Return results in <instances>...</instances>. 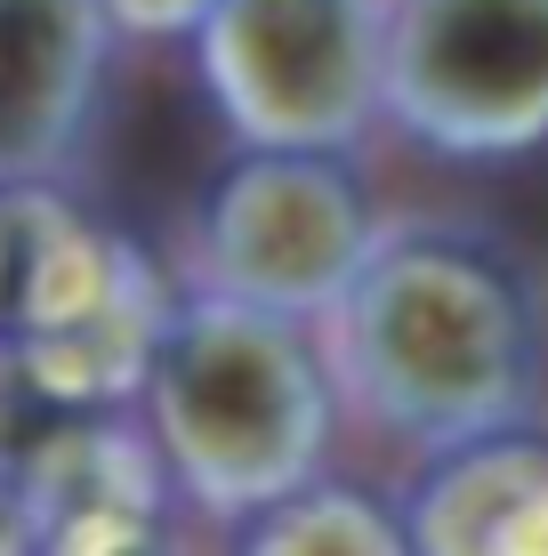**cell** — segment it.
I'll return each mask as SVG.
<instances>
[{
    "instance_id": "6da1fadb",
    "label": "cell",
    "mask_w": 548,
    "mask_h": 556,
    "mask_svg": "<svg viewBox=\"0 0 548 556\" xmlns=\"http://www.w3.org/2000/svg\"><path fill=\"white\" fill-rule=\"evenodd\" d=\"M339 404L444 459L508 435L540 395V306L500 242L468 226H395L347 299L315 323Z\"/></svg>"
},
{
    "instance_id": "7a4b0ae2",
    "label": "cell",
    "mask_w": 548,
    "mask_h": 556,
    "mask_svg": "<svg viewBox=\"0 0 548 556\" xmlns=\"http://www.w3.org/2000/svg\"><path fill=\"white\" fill-rule=\"evenodd\" d=\"M178 508L251 525L275 501L323 484L339 388L307 323L186 291L162 306L138 371V404Z\"/></svg>"
},
{
    "instance_id": "3957f363",
    "label": "cell",
    "mask_w": 548,
    "mask_h": 556,
    "mask_svg": "<svg viewBox=\"0 0 548 556\" xmlns=\"http://www.w3.org/2000/svg\"><path fill=\"white\" fill-rule=\"evenodd\" d=\"M387 0H218L186 41L242 153H339L380 122Z\"/></svg>"
},
{
    "instance_id": "277c9868",
    "label": "cell",
    "mask_w": 548,
    "mask_h": 556,
    "mask_svg": "<svg viewBox=\"0 0 548 556\" xmlns=\"http://www.w3.org/2000/svg\"><path fill=\"white\" fill-rule=\"evenodd\" d=\"M380 218L339 153H234L194 202V291L323 323L364 275Z\"/></svg>"
},
{
    "instance_id": "5b68a950",
    "label": "cell",
    "mask_w": 548,
    "mask_h": 556,
    "mask_svg": "<svg viewBox=\"0 0 548 556\" xmlns=\"http://www.w3.org/2000/svg\"><path fill=\"white\" fill-rule=\"evenodd\" d=\"M380 122L451 162L548 146V0H387Z\"/></svg>"
},
{
    "instance_id": "8992f818",
    "label": "cell",
    "mask_w": 548,
    "mask_h": 556,
    "mask_svg": "<svg viewBox=\"0 0 548 556\" xmlns=\"http://www.w3.org/2000/svg\"><path fill=\"white\" fill-rule=\"evenodd\" d=\"M98 0H0V194L65 186L113 81Z\"/></svg>"
},
{
    "instance_id": "52a82bcc",
    "label": "cell",
    "mask_w": 548,
    "mask_h": 556,
    "mask_svg": "<svg viewBox=\"0 0 548 556\" xmlns=\"http://www.w3.org/2000/svg\"><path fill=\"white\" fill-rule=\"evenodd\" d=\"M404 541L411 556H548V435L508 428L428 459Z\"/></svg>"
},
{
    "instance_id": "ba28073f",
    "label": "cell",
    "mask_w": 548,
    "mask_h": 556,
    "mask_svg": "<svg viewBox=\"0 0 548 556\" xmlns=\"http://www.w3.org/2000/svg\"><path fill=\"white\" fill-rule=\"evenodd\" d=\"M234 556H411V541H404V508L323 476V484L275 501L267 516H251Z\"/></svg>"
},
{
    "instance_id": "9c48e42d",
    "label": "cell",
    "mask_w": 548,
    "mask_h": 556,
    "mask_svg": "<svg viewBox=\"0 0 548 556\" xmlns=\"http://www.w3.org/2000/svg\"><path fill=\"white\" fill-rule=\"evenodd\" d=\"M33 556H194V548L178 532V508H98L41 525Z\"/></svg>"
},
{
    "instance_id": "30bf717a",
    "label": "cell",
    "mask_w": 548,
    "mask_h": 556,
    "mask_svg": "<svg viewBox=\"0 0 548 556\" xmlns=\"http://www.w3.org/2000/svg\"><path fill=\"white\" fill-rule=\"evenodd\" d=\"M211 9H218V0H98L113 41H186Z\"/></svg>"
},
{
    "instance_id": "8fae6325",
    "label": "cell",
    "mask_w": 548,
    "mask_h": 556,
    "mask_svg": "<svg viewBox=\"0 0 548 556\" xmlns=\"http://www.w3.org/2000/svg\"><path fill=\"white\" fill-rule=\"evenodd\" d=\"M41 548V525H33L25 492H16V476L0 468V556H33Z\"/></svg>"
}]
</instances>
